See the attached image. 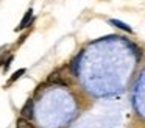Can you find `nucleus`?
Instances as JSON below:
<instances>
[{
	"instance_id": "obj_1",
	"label": "nucleus",
	"mask_w": 145,
	"mask_h": 128,
	"mask_svg": "<svg viewBox=\"0 0 145 128\" xmlns=\"http://www.w3.org/2000/svg\"><path fill=\"white\" fill-rule=\"evenodd\" d=\"M33 108H35V103H33L31 98H28V100L25 102V105L22 106V111H20L22 117L27 119V120H30V119L33 117Z\"/></svg>"
},
{
	"instance_id": "obj_2",
	"label": "nucleus",
	"mask_w": 145,
	"mask_h": 128,
	"mask_svg": "<svg viewBox=\"0 0 145 128\" xmlns=\"http://www.w3.org/2000/svg\"><path fill=\"white\" fill-rule=\"evenodd\" d=\"M33 9L30 8L28 11L25 12V16L22 17V20H20V24H19V27H17V30H22V28H27V27H30V25L33 24Z\"/></svg>"
},
{
	"instance_id": "obj_3",
	"label": "nucleus",
	"mask_w": 145,
	"mask_h": 128,
	"mask_svg": "<svg viewBox=\"0 0 145 128\" xmlns=\"http://www.w3.org/2000/svg\"><path fill=\"white\" fill-rule=\"evenodd\" d=\"M48 83H52V84H59V86H67V84H69L59 74H58V72H53V74L48 77Z\"/></svg>"
},
{
	"instance_id": "obj_4",
	"label": "nucleus",
	"mask_w": 145,
	"mask_h": 128,
	"mask_svg": "<svg viewBox=\"0 0 145 128\" xmlns=\"http://www.w3.org/2000/svg\"><path fill=\"white\" fill-rule=\"evenodd\" d=\"M109 24L116 25L117 28H120V30H125V31H128V33H131V31H133L129 25H126L125 22H120V20H117V19H111V20H109Z\"/></svg>"
},
{
	"instance_id": "obj_5",
	"label": "nucleus",
	"mask_w": 145,
	"mask_h": 128,
	"mask_svg": "<svg viewBox=\"0 0 145 128\" xmlns=\"http://www.w3.org/2000/svg\"><path fill=\"white\" fill-rule=\"evenodd\" d=\"M24 74H25V69H19V70H17V72H14V74H13V77H11L10 80H8V83H7V84H8V86H10L11 83H14V81H16V80H19V78L22 77Z\"/></svg>"
},
{
	"instance_id": "obj_6",
	"label": "nucleus",
	"mask_w": 145,
	"mask_h": 128,
	"mask_svg": "<svg viewBox=\"0 0 145 128\" xmlns=\"http://www.w3.org/2000/svg\"><path fill=\"white\" fill-rule=\"evenodd\" d=\"M17 128H36L35 125H31L27 119H24V117H20L19 120H17Z\"/></svg>"
}]
</instances>
